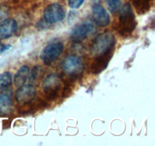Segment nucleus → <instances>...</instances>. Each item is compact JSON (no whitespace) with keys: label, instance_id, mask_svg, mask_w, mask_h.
I'll list each match as a JSON object with an SVG mask.
<instances>
[{"label":"nucleus","instance_id":"nucleus-14","mask_svg":"<svg viewBox=\"0 0 155 146\" xmlns=\"http://www.w3.org/2000/svg\"><path fill=\"white\" fill-rule=\"evenodd\" d=\"M133 6L139 15H144L151 9L152 0H133Z\"/></svg>","mask_w":155,"mask_h":146},{"label":"nucleus","instance_id":"nucleus-12","mask_svg":"<svg viewBox=\"0 0 155 146\" xmlns=\"http://www.w3.org/2000/svg\"><path fill=\"white\" fill-rule=\"evenodd\" d=\"M13 103L9 95L6 94H0V116H5L12 113Z\"/></svg>","mask_w":155,"mask_h":146},{"label":"nucleus","instance_id":"nucleus-6","mask_svg":"<svg viewBox=\"0 0 155 146\" xmlns=\"http://www.w3.org/2000/svg\"><path fill=\"white\" fill-rule=\"evenodd\" d=\"M65 9L59 3H52L47 6L43 12L45 21L48 24H55L63 21L65 18Z\"/></svg>","mask_w":155,"mask_h":146},{"label":"nucleus","instance_id":"nucleus-4","mask_svg":"<svg viewBox=\"0 0 155 146\" xmlns=\"http://www.w3.org/2000/svg\"><path fill=\"white\" fill-rule=\"evenodd\" d=\"M61 88V78L56 73L50 74L42 82V90L45 97L49 100H54L58 94Z\"/></svg>","mask_w":155,"mask_h":146},{"label":"nucleus","instance_id":"nucleus-17","mask_svg":"<svg viewBox=\"0 0 155 146\" xmlns=\"http://www.w3.org/2000/svg\"><path fill=\"white\" fill-rule=\"evenodd\" d=\"M108 9L112 13H116L121 8V0H107Z\"/></svg>","mask_w":155,"mask_h":146},{"label":"nucleus","instance_id":"nucleus-8","mask_svg":"<svg viewBox=\"0 0 155 146\" xmlns=\"http://www.w3.org/2000/svg\"><path fill=\"white\" fill-rule=\"evenodd\" d=\"M36 88L32 85H23L18 87L15 92V100L19 104L25 105L33 100L36 96Z\"/></svg>","mask_w":155,"mask_h":146},{"label":"nucleus","instance_id":"nucleus-1","mask_svg":"<svg viewBox=\"0 0 155 146\" xmlns=\"http://www.w3.org/2000/svg\"><path fill=\"white\" fill-rule=\"evenodd\" d=\"M137 22L130 3H126L120 9L117 31L122 36H130L136 29Z\"/></svg>","mask_w":155,"mask_h":146},{"label":"nucleus","instance_id":"nucleus-19","mask_svg":"<svg viewBox=\"0 0 155 146\" xmlns=\"http://www.w3.org/2000/svg\"><path fill=\"white\" fill-rule=\"evenodd\" d=\"M3 15H5V11H3V10H2V9H0V18H2V17Z\"/></svg>","mask_w":155,"mask_h":146},{"label":"nucleus","instance_id":"nucleus-7","mask_svg":"<svg viewBox=\"0 0 155 146\" xmlns=\"http://www.w3.org/2000/svg\"><path fill=\"white\" fill-rule=\"evenodd\" d=\"M94 25L89 22L82 23L76 26L70 33V39L74 43H81L94 31Z\"/></svg>","mask_w":155,"mask_h":146},{"label":"nucleus","instance_id":"nucleus-5","mask_svg":"<svg viewBox=\"0 0 155 146\" xmlns=\"http://www.w3.org/2000/svg\"><path fill=\"white\" fill-rule=\"evenodd\" d=\"M61 42H54L45 46L40 53V58L45 65H50L57 60L64 50Z\"/></svg>","mask_w":155,"mask_h":146},{"label":"nucleus","instance_id":"nucleus-3","mask_svg":"<svg viewBox=\"0 0 155 146\" xmlns=\"http://www.w3.org/2000/svg\"><path fill=\"white\" fill-rule=\"evenodd\" d=\"M61 69L66 75L71 78H77L84 69L83 60L77 55H69L63 60Z\"/></svg>","mask_w":155,"mask_h":146},{"label":"nucleus","instance_id":"nucleus-10","mask_svg":"<svg viewBox=\"0 0 155 146\" xmlns=\"http://www.w3.org/2000/svg\"><path fill=\"white\" fill-rule=\"evenodd\" d=\"M94 21L101 27H107L110 24V16L106 9L101 5H95L92 9Z\"/></svg>","mask_w":155,"mask_h":146},{"label":"nucleus","instance_id":"nucleus-11","mask_svg":"<svg viewBox=\"0 0 155 146\" xmlns=\"http://www.w3.org/2000/svg\"><path fill=\"white\" fill-rule=\"evenodd\" d=\"M18 30V23L13 18H6L0 22V40L11 37Z\"/></svg>","mask_w":155,"mask_h":146},{"label":"nucleus","instance_id":"nucleus-2","mask_svg":"<svg viewBox=\"0 0 155 146\" xmlns=\"http://www.w3.org/2000/svg\"><path fill=\"white\" fill-rule=\"evenodd\" d=\"M115 37L111 32H104L93 40L91 45V53L96 56L114 48Z\"/></svg>","mask_w":155,"mask_h":146},{"label":"nucleus","instance_id":"nucleus-15","mask_svg":"<svg viewBox=\"0 0 155 146\" xmlns=\"http://www.w3.org/2000/svg\"><path fill=\"white\" fill-rule=\"evenodd\" d=\"M44 69L39 65H36V66L33 67V70L31 71V74H30V85H39V83L40 82V81L42 80V78L44 75Z\"/></svg>","mask_w":155,"mask_h":146},{"label":"nucleus","instance_id":"nucleus-13","mask_svg":"<svg viewBox=\"0 0 155 146\" xmlns=\"http://www.w3.org/2000/svg\"><path fill=\"white\" fill-rule=\"evenodd\" d=\"M29 75H30L29 66L24 65L20 67V68L15 74V78H14V83H15V86L18 88V87L24 85L27 79L29 78Z\"/></svg>","mask_w":155,"mask_h":146},{"label":"nucleus","instance_id":"nucleus-9","mask_svg":"<svg viewBox=\"0 0 155 146\" xmlns=\"http://www.w3.org/2000/svg\"><path fill=\"white\" fill-rule=\"evenodd\" d=\"M113 53L114 49H112L103 54L95 56V59L91 65V71L92 74L98 75L104 71L113 56Z\"/></svg>","mask_w":155,"mask_h":146},{"label":"nucleus","instance_id":"nucleus-16","mask_svg":"<svg viewBox=\"0 0 155 146\" xmlns=\"http://www.w3.org/2000/svg\"><path fill=\"white\" fill-rule=\"evenodd\" d=\"M12 74L8 71H5L0 74V89H5L12 85Z\"/></svg>","mask_w":155,"mask_h":146},{"label":"nucleus","instance_id":"nucleus-18","mask_svg":"<svg viewBox=\"0 0 155 146\" xmlns=\"http://www.w3.org/2000/svg\"><path fill=\"white\" fill-rule=\"evenodd\" d=\"M85 0H68V5L73 9H77L83 4Z\"/></svg>","mask_w":155,"mask_h":146}]
</instances>
